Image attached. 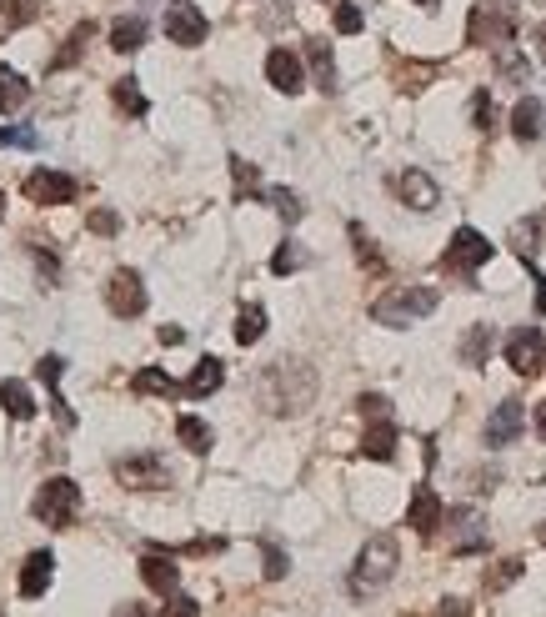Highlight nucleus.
I'll return each instance as SVG.
<instances>
[{
    "label": "nucleus",
    "mask_w": 546,
    "mask_h": 617,
    "mask_svg": "<svg viewBox=\"0 0 546 617\" xmlns=\"http://www.w3.org/2000/svg\"><path fill=\"white\" fill-rule=\"evenodd\" d=\"M86 41H91V21L71 31V41H66V51L51 61V71H66V66H76V61H81V51H86Z\"/></svg>",
    "instance_id": "obj_35"
},
{
    "label": "nucleus",
    "mask_w": 546,
    "mask_h": 617,
    "mask_svg": "<svg viewBox=\"0 0 546 617\" xmlns=\"http://www.w3.org/2000/svg\"><path fill=\"white\" fill-rule=\"evenodd\" d=\"M41 16V0H0V21L6 26H26Z\"/></svg>",
    "instance_id": "obj_34"
},
{
    "label": "nucleus",
    "mask_w": 546,
    "mask_h": 617,
    "mask_svg": "<svg viewBox=\"0 0 546 617\" xmlns=\"http://www.w3.org/2000/svg\"><path fill=\"white\" fill-rule=\"evenodd\" d=\"M526 567H521V557H506V562H496L491 572H486V592H506L516 577H521Z\"/></svg>",
    "instance_id": "obj_38"
},
{
    "label": "nucleus",
    "mask_w": 546,
    "mask_h": 617,
    "mask_svg": "<svg viewBox=\"0 0 546 617\" xmlns=\"http://www.w3.org/2000/svg\"><path fill=\"white\" fill-rule=\"evenodd\" d=\"M31 512L46 522V527H76V517H81V487L71 482V477H46L41 482V492L31 497Z\"/></svg>",
    "instance_id": "obj_4"
},
{
    "label": "nucleus",
    "mask_w": 546,
    "mask_h": 617,
    "mask_svg": "<svg viewBox=\"0 0 546 617\" xmlns=\"http://www.w3.org/2000/svg\"><path fill=\"white\" fill-rule=\"evenodd\" d=\"M36 266L51 276V281H61V261H56V251H46V246H36Z\"/></svg>",
    "instance_id": "obj_47"
},
{
    "label": "nucleus",
    "mask_w": 546,
    "mask_h": 617,
    "mask_svg": "<svg viewBox=\"0 0 546 617\" xmlns=\"http://www.w3.org/2000/svg\"><path fill=\"white\" fill-rule=\"evenodd\" d=\"M536 41H541V51H546V26H541V31H536Z\"/></svg>",
    "instance_id": "obj_53"
},
{
    "label": "nucleus",
    "mask_w": 546,
    "mask_h": 617,
    "mask_svg": "<svg viewBox=\"0 0 546 617\" xmlns=\"http://www.w3.org/2000/svg\"><path fill=\"white\" fill-rule=\"evenodd\" d=\"M181 342H186L181 327H161V347H181Z\"/></svg>",
    "instance_id": "obj_50"
},
{
    "label": "nucleus",
    "mask_w": 546,
    "mask_h": 617,
    "mask_svg": "<svg viewBox=\"0 0 546 617\" xmlns=\"http://www.w3.org/2000/svg\"><path fill=\"white\" fill-rule=\"evenodd\" d=\"M266 201L276 206V216H281L286 226H296V221L306 216V206H301V196H296V191H286V186H271V191H266Z\"/></svg>",
    "instance_id": "obj_32"
},
{
    "label": "nucleus",
    "mask_w": 546,
    "mask_h": 617,
    "mask_svg": "<svg viewBox=\"0 0 546 617\" xmlns=\"http://www.w3.org/2000/svg\"><path fill=\"white\" fill-rule=\"evenodd\" d=\"M536 537H541V547H546V522H541V527H536Z\"/></svg>",
    "instance_id": "obj_54"
},
{
    "label": "nucleus",
    "mask_w": 546,
    "mask_h": 617,
    "mask_svg": "<svg viewBox=\"0 0 546 617\" xmlns=\"http://www.w3.org/2000/svg\"><path fill=\"white\" fill-rule=\"evenodd\" d=\"M266 81L281 91V96H296L301 86H306V71H301V56L296 51H286V46H276L271 56H266Z\"/></svg>",
    "instance_id": "obj_14"
},
{
    "label": "nucleus",
    "mask_w": 546,
    "mask_h": 617,
    "mask_svg": "<svg viewBox=\"0 0 546 617\" xmlns=\"http://www.w3.org/2000/svg\"><path fill=\"white\" fill-rule=\"evenodd\" d=\"M306 61L316 71V86L321 91H336V61H331V46L326 41H306Z\"/></svg>",
    "instance_id": "obj_29"
},
{
    "label": "nucleus",
    "mask_w": 546,
    "mask_h": 617,
    "mask_svg": "<svg viewBox=\"0 0 546 617\" xmlns=\"http://www.w3.org/2000/svg\"><path fill=\"white\" fill-rule=\"evenodd\" d=\"M116 482L131 487V492H166L171 487V467L156 452H136V457H121L116 462Z\"/></svg>",
    "instance_id": "obj_7"
},
{
    "label": "nucleus",
    "mask_w": 546,
    "mask_h": 617,
    "mask_svg": "<svg viewBox=\"0 0 546 617\" xmlns=\"http://www.w3.org/2000/svg\"><path fill=\"white\" fill-rule=\"evenodd\" d=\"M131 387H136L141 397H186V382H171L161 367H141Z\"/></svg>",
    "instance_id": "obj_25"
},
{
    "label": "nucleus",
    "mask_w": 546,
    "mask_h": 617,
    "mask_svg": "<svg viewBox=\"0 0 546 617\" xmlns=\"http://www.w3.org/2000/svg\"><path fill=\"white\" fill-rule=\"evenodd\" d=\"M496 71H501V76H511L516 86H521V81L531 76V66H526V61L516 56V46H511V41H501V46H496Z\"/></svg>",
    "instance_id": "obj_33"
},
{
    "label": "nucleus",
    "mask_w": 546,
    "mask_h": 617,
    "mask_svg": "<svg viewBox=\"0 0 546 617\" xmlns=\"http://www.w3.org/2000/svg\"><path fill=\"white\" fill-rule=\"evenodd\" d=\"M36 377H41V382H46V392H51V412H56V422H61V427L71 432V427H76V412H71V402L61 397V377H66V362H61V357H41V362H36Z\"/></svg>",
    "instance_id": "obj_16"
},
{
    "label": "nucleus",
    "mask_w": 546,
    "mask_h": 617,
    "mask_svg": "<svg viewBox=\"0 0 546 617\" xmlns=\"http://www.w3.org/2000/svg\"><path fill=\"white\" fill-rule=\"evenodd\" d=\"M361 26H366V16L351 6V0H341V6H336V31H341V36H356Z\"/></svg>",
    "instance_id": "obj_43"
},
{
    "label": "nucleus",
    "mask_w": 546,
    "mask_h": 617,
    "mask_svg": "<svg viewBox=\"0 0 546 617\" xmlns=\"http://www.w3.org/2000/svg\"><path fill=\"white\" fill-rule=\"evenodd\" d=\"M86 226H91L96 236H116V231H121V221H116V211H106V206H101V211H91V221H86Z\"/></svg>",
    "instance_id": "obj_46"
},
{
    "label": "nucleus",
    "mask_w": 546,
    "mask_h": 617,
    "mask_svg": "<svg viewBox=\"0 0 546 617\" xmlns=\"http://www.w3.org/2000/svg\"><path fill=\"white\" fill-rule=\"evenodd\" d=\"M441 522H446V507H441V497H436L431 487H416V492H411V507H406V527H416L421 537H431Z\"/></svg>",
    "instance_id": "obj_17"
},
{
    "label": "nucleus",
    "mask_w": 546,
    "mask_h": 617,
    "mask_svg": "<svg viewBox=\"0 0 546 617\" xmlns=\"http://www.w3.org/2000/svg\"><path fill=\"white\" fill-rule=\"evenodd\" d=\"M141 41H146V21L141 16H126V21L111 26V51L131 56V51H141Z\"/></svg>",
    "instance_id": "obj_28"
},
{
    "label": "nucleus",
    "mask_w": 546,
    "mask_h": 617,
    "mask_svg": "<svg viewBox=\"0 0 546 617\" xmlns=\"http://www.w3.org/2000/svg\"><path fill=\"white\" fill-rule=\"evenodd\" d=\"M511 0H481V6H471V26H466V41L471 46H501L511 41Z\"/></svg>",
    "instance_id": "obj_6"
},
{
    "label": "nucleus",
    "mask_w": 546,
    "mask_h": 617,
    "mask_svg": "<svg viewBox=\"0 0 546 617\" xmlns=\"http://www.w3.org/2000/svg\"><path fill=\"white\" fill-rule=\"evenodd\" d=\"M161 617H201V602H196V597H186V592H171V597H166V607H161Z\"/></svg>",
    "instance_id": "obj_42"
},
{
    "label": "nucleus",
    "mask_w": 546,
    "mask_h": 617,
    "mask_svg": "<svg viewBox=\"0 0 546 617\" xmlns=\"http://www.w3.org/2000/svg\"><path fill=\"white\" fill-rule=\"evenodd\" d=\"M531 422H536V437L546 442V402H536V417H531Z\"/></svg>",
    "instance_id": "obj_52"
},
{
    "label": "nucleus",
    "mask_w": 546,
    "mask_h": 617,
    "mask_svg": "<svg viewBox=\"0 0 546 617\" xmlns=\"http://www.w3.org/2000/svg\"><path fill=\"white\" fill-rule=\"evenodd\" d=\"M396 562H401V552H396V537H371L361 552H356V567H351V597H371L376 587H386L391 577H396Z\"/></svg>",
    "instance_id": "obj_3"
},
{
    "label": "nucleus",
    "mask_w": 546,
    "mask_h": 617,
    "mask_svg": "<svg viewBox=\"0 0 546 617\" xmlns=\"http://www.w3.org/2000/svg\"><path fill=\"white\" fill-rule=\"evenodd\" d=\"M471 121H476V131H491V96L486 91L471 96Z\"/></svg>",
    "instance_id": "obj_45"
},
{
    "label": "nucleus",
    "mask_w": 546,
    "mask_h": 617,
    "mask_svg": "<svg viewBox=\"0 0 546 617\" xmlns=\"http://www.w3.org/2000/svg\"><path fill=\"white\" fill-rule=\"evenodd\" d=\"M526 266H531V276H536V312L546 317V276L536 271V261H526Z\"/></svg>",
    "instance_id": "obj_49"
},
{
    "label": "nucleus",
    "mask_w": 546,
    "mask_h": 617,
    "mask_svg": "<svg viewBox=\"0 0 546 617\" xmlns=\"http://www.w3.org/2000/svg\"><path fill=\"white\" fill-rule=\"evenodd\" d=\"M266 337V312H261V306H246V312L236 317V342L241 347H256Z\"/></svg>",
    "instance_id": "obj_31"
},
{
    "label": "nucleus",
    "mask_w": 546,
    "mask_h": 617,
    "mask_svg": "<svg viewBox=\"0 0 546 617\" xmlns=\"http://www.w3.org/2000/svg\"><path fill=\"white\" fill-rule=\"evenodd\" d=\"M506 367H511L516 377H536V372L546 367V337H541L536 327H516V332L506 337Z\"/></svg>",
    "instance_id": "obj_10"
},
{
    "label": "nucleus",
    "mask_w": 546,
    "mask_h": 617,
    "mask_svg": "<svg viewBox=\"0 0 546 617\" xmlns=\"http://www.w3.org/2000/svg\"><path fill=\"white\" fill-rule=\"evenodd\" d=\"M261 402H266V412H276V417H296V412H306L311 407V397H316V372L306 367V362H291V357H281V362H271L266 372H261Z\"/></svg>",
    "instance_id": "obj_1"
},
{
    "label": "nucleus",
    "mask_w": 546,
    "mask_h": 617,
    "mask_svg": "<svg viewBox=\"0 0 546 617\" xmlns=\"http://www.w3.org/2000/svg\"><path fill=\"white\" fill-rule=\"evenodd\" d=\"M491 342H496V332H491V327H471V332L461 337V347H456V352H461V362H466V367H486Z\"/></svg>",
    "instance_id": "obj_27"
},
{
    "label": "nucleus",
    "mask_w": 546,
    "mask_h": 617,
    "mask_svg": "<svg viewBox=\"0 0 546 617\" xmlns=\"http://www.w3.org/2000/svg\"><path fill=\"white\" fill-rule=\"evenodd\" d=\"M51 582H56V557L41 547V552H31L26 557V567H21V597H46L51 592Z\"/></svg>",
    "instance_id": "obj_19"
},
{
    "label": "nucleus",
    "mask_w": 546,
    "mask_h": 617,
    "mask_svg": "<svg viewBox=\"0 0 546 617\" xmlns=\"http://www.w3.org/2000/svg\"><path fill=\"white\" fill-rule=\"evenodd\" d=\"M511 136L516 141H546V106L536 101V96H521L516 101V111H511Z\"/></svg>",
    "instance_id": "obj_20"
},
{
    "label": "nucleus",
    "mask_w": 546,
    "mask_h": 617,
    "mask_svg": "<svg viewBox=\"0 0 546 617\" xmlns=\"http://www.w3.org/2000/svg\"><path fill=\"white\" fill-rule=\"evenodd\" d=\"M0 216H6V191H0Z\"/></svg>",
    "instance_id": "obj_55"
},
{
    "label": "nucleus",
    "mask_w": 546,
    "mask_h": 617,
    "mask_svg": "<svg viewBox=\"0 0 546 617\" xmlns=\"http://www.w3.org/2000/svg\"><path fill=\"white\" fill-rule=\"evenodd\" d=\"M446 522H451V552H456V557L486 547V517H481L476 507H451Z\"/></svg>",
    "instance_id": "obj_12"
},
{
    "label": "nucleus",
    "mask_w": 546,
    "mask_h": 617,
    "mask_svg": "<svg viewBox=\"0 0 546 617\" xmlns=\"http://www.w3.org/2000/svg\"><path fill=\"white\" fill-rule=\"evenodd\" d=\"M166 36H171V46H201L206 41V16H201V6H196V0H171V6H166Z\"/></svg>",
    "instance_id": "obj_9"
},
{
    "label": "nucleus",
    "mask_w": 546,
    "mask_h": 617,
    "mask_svg": "<svg viewBox=\"0 0 546 617\" xmlns=\"http://www.w3.org/2000/svg\"><path fill=\"white\" fill-rule=\"evenodd\" d=\"M396 191H401V201H406L411 211H436V201H441V191H436V181H431L426 171H416V166H406V171H401V181H396Z\"/></svg>",
    "instance_id": "obj_18"
},
{
    "label": "nucleus",
    "mask_w": 546,
    "mask_h": 617,
    "mask_svg": "<svg viewBox=\"0 0 546 617\" xmlns=\"http://www.w3.org/2000/svg\"><path fill=\"white\" fill-rule=\"evenodd\" d=\"M0 407H6V417H16V422H31L36 417V397L16 377H0Z\"/></svg>",
    "instance_id": "obj_22"
},
{
    "label": "nucleus",
    "mask_w": 546,
    "mask_h": 617,
    "mask_svg": "<svg viewBox=\"0 0 546 617\" xmlns=\"http://www.w3.org/2000/svg\"><path fill=\"white\" fill-rule=\"evenodd\" d=\"M361 457H371V462H391V457H396V422H391V417H376V422L366 427Z\"/></svg>",
    "instance_id": "obj_21"
},
{
    "label": "nucleus",
    "mask_w": 546,
    "mask_h": 617,
    "mask_svg": "<svg viewBox=\"0 0 546 617\" xmlns=\"http://www.w3.org/2000/svg\"><path fill=\"white\" fill-rule=\"evenodd\" d=\"M521 427H526V407H521L516 397H506V402L486 417V447H511V442L521 437Z\"/></svg>",
    "instance_id": "obj_13"
},
{
    "label": "nucleus",
    "mask_w": 546,
    "mask_h": 617,
    "mask_svg": "<svg viewBox=\"0 0 546 617\" xmlns=\"http://www.w3.org/2000/svg\"><path fill=\"white\" fill-rule=\"evenodd\" d=\"M416 6H426V11H431V6H436V0H416Z\"/></svg>",
    "instance_id": "obj_56"
},
{
    "label": "nucleus",
    "mask_w": 546,
    "mask_h": 617,
    "mask_svg": "<svg viewBox=\"0 0 546 617\" xmlns=\"http://www.w3.org/2000/svg\"><path fill=\"white\" fill-rule=\"evenodd\" d=\"M261 557H266V567H261V572H266V582H281V577H286V567H291V557H286L276 542H261Z\"/></svg>",
    "instance_id": "obj_40"
},
{
    "label": "nucleus",
    "mask_w": 546,
    "mask_h": 617,
    "mask_svg": "<svg viewBox=\"0 0 546 617\" xmlns=\"http://www.w3.org/2000/svg\"><path fill=\"white\" fill-rule=\"evenodd\" d=\"M436 286H391L386 296H376L371 301V322L376 327H391V332H401V327H411V322H421V317H431L436 312Z\"/></svg>",
    "instance_id": "obj_2"
},
{
    "label": "nucleus",
    "mask_w": 546,
    "mask_h": 617,
    "mask_svg": "<svg viewBox=\"0 0 546 617\" xmlns=\"http://www.w3.org/2000/svg\"><path fill=\"white\" fill-rule=\"evenodd\" d=\"M141 582H146L151 592H161V597L181 592V567H176V557H171V552H146V557H141Z\"/></svg>",
    "instance_id": "obj_15"
},
{
    "label": "nucleus",
    "mask_w": 546,
    "mask_h": 617,
    "mask_svg": "<svg viewBox=\"0 0 546 617\" xmlns=\"http://www.w3.org/2000/svg\"><path fill=\"white\" fill-rule=\"evenodd\" d=\"M176 437H181V447H186V452H196V457H206V452L216 447V432H211L201 417H191V412H186V417H176Z\"/></svg>",
    "instance_id": "obj_24"
},
{
    "label": "nucleus",
    "mask_w": 546,
    "mask_h": 617,
    "mask_svg": "<svg viewBox=\"0 0 546 617\" xmlns=\"http://www.w3.org/2000/svg\"><path fill=\"white\" fill-rule=\"evenodd\" d=\"M221 382H226V362L221 357H201L196 372L186 377V397H211V392H221Z\"/></svg>",
    "instance_id": "obj_23"
},
{
    "label": "nucleus",
    "mask_w": 546,
    "mask_h": 617,
    "mask_svg": "<svg viewBox=\"0 0 546 617\" xmlns=\"http://www.w3.org/2000/svg\"><path fill=\"white\" fill-rule=\"evenodd\" d=\"M111 101H116V106H121L126 116H136V121H141V116L151 111V101L141 96V81H136V76H126V81H116V86H111Z\"/></svg>",
    "instance_id": "obj_30"
},
{
    "label": "nucleus",
    "mask_w": 546,
    "mask_h": 617,
    "mask_svg": "<svg viewBox=\"0 0 546 617\" xmlns=\"http://www.w3.org/2000/svg\"><path fill=\"white\" fill-rule=\"evenodd\" d=\"M351 241H356V261H361L366 271H376V276H381V271H386V261H381V251L371 246V236H366L356 221H351Z\"/></svg>",
    "instance_id": "obj_36"
},
{
    "label": "nucleus",
    "mask_w": 546,
    "mask_h": 617,
    "mask_svg": "<svg viewBox=\"0 0 546 617\" xmlns=\"http://www.w3.org/2000/svg\"><path fill=\"white\" fill-rule=\"evenodd\" d=\"M491 256H496V246H491L476 226H456V231H451V246H446V256H441V266L471 281V276H476V266H486Z\"/></svg>",
    "instance_id": "obj_5"
},
{
    "label": "nucleus",
    "mask_w": 546,
    "mask_h": 617,
    "mask_svg": "<svg viewBox=\"0 0 546 617\" xmlns=\"http://www.w3.org/2000/svg\"><path fill=\"white\" fill-rule=\"evenodd\" d=\"M26 101H31V86H26V76H21V71H6V66H0V116L21 111Z\"/></svg>",
    "instance_id": "obj_26"
},
{
    "label": "nucleus",
    "mask_w": 546,
    "mask_h": 617,
    "mask_svg": "<svg viewBox=\"0 0 546 617\" xmlns=\"http://www.w3.org/2000/svg\"><path fill=\"white\" fill-rule=\"evenodd\" d=\"M116 617H151L141 602H126V607H116Z\"/></svg>",
    "instance_id": "obj_51"
},
{
    "label": "nucleus",
    "mask_w": 546,
    "mask_h": 617,
    "mask_svg": "<svg viewBox=\"0 0 546 617\" xmlns=\"http://www.w3.org/2000/svg\"><path fill=\"white\" fill-rule=\"evenodd\" d=\"M436 617H471V607H466L461 597H446V602L436 607Z\"/></svg>",
    "instance_id": "obj_48"
},
{
    "label": "nucleus",
    "mask_w": 546,
    "mask_h": 617,
    "mask_svg": "<svg viewBox=\"0 0 546 617\" xmlns=\"http://www.w3.org/2000/svg\"><path fill=\"white\" fill-rule=\"evenodd\" d=\"M106 306H111L121 322L141 317V312H146V281H141V271H131V266L111 271V281H106Z\"/></svg>",
    "instance_id": "obj_8"
},
{
    "label": "nucleus",
    "mask_w": 546,
    "mask_h": 617,
    "mask_svg": "<svg viewBox=\"0 0 546 617\" xmlns=\"http://www.w3.org/2000/svg\"><path fill=\"white\" fill-rule=\"evenodd\" d=\"M0 146H21V151H36V146H41V131H31V126H0Z\"/></svg>",
    "instance_id": "obj_41"
},
{
    "label": "nucleus",
    "mask_w": 546,
    "mask_h": 617,
    "mask_svg": "<svg viewBox=\"0 0 546 617\" xmlns=\"http://www.w3.org/2000/svg\"><path fill=\"white\" fill-rule=\"evenodd\" d=\"M356 407H361V417H366V422H376V417H391V402H386L381 392H366Z\"/></svg>",
    "instance_id": "obj_44"
},
{
    "label": "nucleus",
    "mask_w": 546,
    "mask_h": 617,
    "mask_svg": "<svg viewBox=\"0 0 546 617\" xmlns=\"http://www.w3.org/2000/svg\"><path fill=\"white\" fill-rule=\"evenodd\" d=\"M301 266H306V251H301L296 241H281L276 256H271V271H276V276H291V271H301Z\"/></svg>",
    "instance_id": "obj_37"
},
{
    "label": "nucleus",
    "mask_w": 546,
    "mask_h": 617,
    "mask_svg": "<svg viewBox=\"0 0 546 617\" xmlns=\"http://www.w3.org/2000/svg\"><path fill=\"white\" fill-rule=\"evenodd\" d=\"M26 196L36 201V206H71L76 196H81V181L76 176H66V171H31L26 176Z\"/></svg>",
    "instance_id": "obj_11"
},
{
    "label": "nucleus",
    "mask_w": 546,
    "mask_h": 617,
    "mask_svg": "<svg viewBox=\"0 0 546 617\" xmlns=\"http://www.w3.org/2000/svg\"><path fill=\"white\" fill-rule=\"evenodd\" d=\"M231 176H236V196H251V191H261V171H256L251 161L231 156Z\"/></svg>",
    "instance_id": "obj_39"
}]
</instances>
